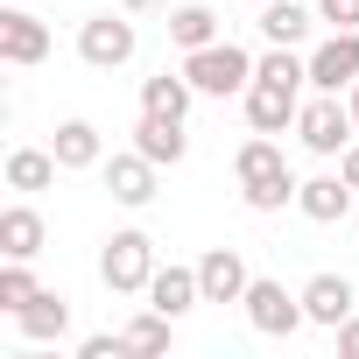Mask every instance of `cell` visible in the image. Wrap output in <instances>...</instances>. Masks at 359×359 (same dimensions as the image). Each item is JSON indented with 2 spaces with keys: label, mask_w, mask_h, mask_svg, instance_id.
Instances as JSON below:
<instances>
[{
  "label": "cell",
  "mask_w": 359,
  "mask_h": 359,
  "mask_svg": "<svg viewBox=\"0 0 359 359\" xmlns=\"http://www.w3.org/2000/svg\"><path fill=\"white\" fill-rule=\"evenodd\" d=\"M233 176H240V191H247V205H254V212H275V205H289V198H296V176H289V162H282V148H275L268 134L240 141Z\"/></svg>",
  "instance_id": "6da1fadb"
},
{
  "label": "cell",
  "mask_w": 359,
  "mask_h": 359,
  "mask_svg": "<svg viewBox=\"0 0 359 359\" xmlns=\"http://www.w3.org/2000/svg\"><path fill=\"white\" fill-rule=\"evenodd\" d=\"M184 78H191L198 92L226 99V92L254 85V64H247V50H240V43H205V50H191V57H184Z\"/></svg>",
  "instance_id": "7a4b0ae2"
},
{
  "label": "cell",
  "mask_w": 359,
  "mask_h": 359,
  "mask_svg": "<svg viewBox=\"0 0 359 359\" xmlns=\"http://www.w3.org/2000/svg\"><path fill=\"white\" fill-rule=\"evenodd\" d=\"M352 127H359V120H352V106H338V92H324V99H310V106L296 113V134H303L317 155H338V148L352 141Z\"/></svg>",
  "instance_id": "3957f363"
},
{
  "label": "cell",
  "mask_w": 359,
  "mask_h": 359,
  "mask_svg": "<svg viewBox=\"0 0 359 359\" xmlns=\"http://www.w3.org/2000/svg\"><path fill=\"white\" fill-rule=\"evenodd\" d=\"M99 268H106L113 289H148V275H155V247H148V233H113L106 254H99Z\"/></svg>",
  "instance_id": "277c9868"
},
{
  "label": "cell",
  "mask_w": 359,
  "mask_h": 359,
  "mask_svg": "<svg viewBox=\"0 0 359 359\" xmlns=\"http://www.w3.org/2000/svg\"><path fill=\"white\" fill-rule=\"evenodd\" d=\"M240 303H247V317H254L261 331H282V338H289V331L303 324V296H289L282 282H247Z\"/></svg>",
  "instance_id": "5b68a950"
},
{
  "label": "cell",
  "mask_w": 359,
  "mask_h": 359,
  "mask_svg": "<svg viewBox=\"0 0 359 359\" xmlns=\"http://www.w3.org/2000/svg\"><path fill=\"white\" fill-rule=\"evenodd\" d=\"M296 113H303V106H296V85H275V78H254V85H247V120H254V134H282Z\"/></svg>",
  "instance_id": "8992f818"
},
{
  "label": "cell",
  "mask_w": 359,
  "mask_h": 359,
  "mask_svg": "<svg viewBox=\"0 0 359 359\" xmlns=\"http://www.w3.org/2000/svg\"><path fill=\"white\" fill-rule=\"evenodd\" d=\"M310 85H324V92L359 85V29H338V36L310 57Z\"/></svg>",
  "instance_id": "52a82bcc"
},
{
  "label": "cell",
  "mask_w": 359,
  "mask_h": 359,
  "mask_svg": "<svg viewBox=\"0 0 359 359\" xmlns=\"http://www.w3.org/2000/svg\"><path fill=\"white\" fill-rule=\"evenodd\" d=\"M198 282H205V303H240L254 275H247V261H240L233 247H212V254L198 261Z\"/></svg>",
  "instance_id": "ba28073f"
},
{
  "label": "cell",
  "mask_w": 359,
  "mask_h": 359,
  "mask_svg": "<svg viewBox=\"0 0 359 359\" xmlns=\"http://www.w3.org/2000/svg\"><path fill=\"white\" fill-rule=\"evenodd\" d=\"M78 50H85V64H127L134 57V29L120 15H92L85 36H78Z\"/></svg>",
  "instance_id": "9c48e42d"
},
{
  "label": "cell",
  "mask_w": 359,
  "mask_h": 359,
  "mask_svg": "<svg viewBox=\"0 0 359 359\" xmlns=\"http://www.w3.org/2000/svg\"><path fill=\"white\" fill-rule=\"evenodd\" d=\"M106 191H113L120 205H148V198H155V162H148L141 148H134V155H113V162H106Z\"/></svg>",
  "instance_id": "30bf717a"
},
{
  "label": "cell",
  "mask_w": 359,
  "mask_h": 359,
  "mask_svg": "<svg viewBox=\"0 0 359 359\" xmlns=\"http://www.w3.org/2000/svg\"><path fill=\"white\" fill-rule=\"evenodd\" d=\"M43 50H50V29L36 15H22V8L0 15V57H8V64H36Z\"/></svg>",
  "instance_id": "8fae6325"
},
{
  "label": "cell",
  "mask_w": 359,
  "mask_h": 359,
  "mask_svg": "<svg viewBox=\"0 0 359 359\" xmlns=\"http://www.w3.org/2000/svg\"><path fill=\"white\" fill-rule=\"evenodd\" d=\"M303 317L345 324V317H352V282H345V275H310V282H303Z\"/></svg>",
  "instance_id": "7c38bea8"
},
{
  "label": "cell",
  "mask_w": 359,
  "mask_h": 359,
  "mask_svg": "<svg viewBox=\"0 0 359 359\" xmlns=\"http://www.w3.org/2000/svg\"><path fill=\"white\" fill-rule=\"evenodd\" d=\"M198 296H205L198 268H155V275H148V303H155V310H169V317H184Z\"/></svg>",
  "instance_id": "4fadbf2b"
},
{
  "label": "cell",
  "mask_w": 359,
  "mask_h": 359,
  "mask_svg": "<svg viewBox=\"0 0 359 359\" xmlns=\"http://www.w3.org/2000/svg\"><path fill=\"white\" fill-rule=\"evenodd\" d=\"M0 254H8V261L43 254V219H36L29 205H8V212H0Z\"/></svg>",
  "instance_id": "5bb4252c"
},
{
  "label": "cell",
  "mask_w": 359,
  "mask_h": 359,
  "mask_svg": "<svg viewBox=\"0 0 359 359\" xmlns=\"http://www.w3.org/2000/svg\"><path fill=\"white\" fill-rule=\"evenodd\" d=\"M134 148H141L148 162H176V155H184V120H169V113H141Z\"/></svg>",
  "instance_id": "9a60e30c"
},
{
  "label": "cell",
  "mask_w": 359,
  "mask_h": 359,
  "mask_svg": "<svg viewBox=\"0 0 359 359\" xmlns=\"http://www.w3.org/2000/svg\"><path fill=\"white\" fill-rule=\"evenodd\" d=\"M191 92H198L191 78H169V71H162V78L141 85V113H169V120H184V113H191Z\"/></svg>",
  "instance_id": "2e32d148"
},
{
  "label": "cell",
  "mask_w": 359,
  "mask_h": 359,
  "mask_svg": "<svg viewBox=\"0 0 359 359\" xmlns=\"http://www.w3.org/2000/svg\"><path fill=\"white\" fill-rule=\"evenodd\" d=\"M57 169H64L57 148H15V155H8V184H15V191H43Z\"/></svg>",
  "instance_id": "e0dca14e"
},
{
  "label": "cell",
  "mask_w": 359,
  "mask_h": 359,
  "mask_svg": "<svg viewBox=\"0 0 359 359\" xmlns=\"http://www.w3.org/2000/svg\"><path fill=\"white\" fill-rule=\"evenodd\" d=\"M345 176H310V184H296V205L310 212V219H345Z\"/></svg>",
  "instance_id": "ac0fdd59"
},
{
  "label": "cell",
  "mask_w": 359,
  "mask_h": 359,
  "mask_svg": "<svg viewBox=\"0 0 359 359\" xmlns=\"http://www.w3.org/2000/svg\"><path fill=\"white\" fill-rule=\"evenodd\" d=\"M50 148H57V162H64V169H92V162H99V127H85V120H64Z\"/></svg>",
  "instance_id": "d6986e66"
},
{
  "label": "cell",
  "mask_w": 359,
  "mask_h": 359,
  "mask_svg": "<svg viewBox=\"0 0 359 359\" xmlns=\"http://www.w3.org/2000/svg\"><path fill=\"white\" fill-rule=\"evenodd\" d=\"M169 36L184 43V50H205V43H219V15H212V8H176Z\"/></svg>",
  "instance_id": "ffe728a7"
},
{
  "label": "cell",
  "mask_w": 359,
  "mask_h": 359,
  "mask_svg": "<svg viewBox=\"0 0 359 359\" xmlns=\"http://www.w3.org/2000/svg\"><path fill=\"white\" fill-rule=\"evenodd\" d=\"M261 29H268V43H296L310 29V15L296 8V0H261Z\"/></svg>",
  "instance_id": "44dd1931"
},
{
  "label": "cell",
  "mask_w": 359,
  "mask_h": 359,
  "mask_svg": "<svg viewBox=\"0 0 359 359\" xmlns=\"http://www.w3.org/2000/svg\"><path fill=\"white\" fill-rule=\"evenodd\" d=\"M120 338H127V352H169V310L148 303V317H134Z\"/></svg>",
  "instance_id": "7402d4cb"
},
{
  "label": "cell",
  "mask_w": 359,
  "mask_h": 359,
  "mask_svg": "<svg viewBox=\"0 0 359 359\" xmlns=\"http://www.w3.org/2000/svg\"><path fill=\"white\" fill-rule=\"evenodd\" d=\"M22 324H29L36 338H50V331H64V324H71V310H64V296H43V289H36V296L22 303Z\"/></svg>",
  "instance_id": "603a6c76"
},
{
  "label": "cell",
  "mask_w": 359,
  "mask_h": 359,
  "mask_svg": "<svg viewBox=\"0 0 359 359\" xmlns=\"http://www.w3.org/2000/svg\"><path fill=\"white\" fill-rule=\"evenodd\" d=\"M36 296V275L22 268V261H8V268H0V303H8V310H22Z\"/></svg>",
  "instance_id": "cb8c5ba5"
},
{
  "label": "cell",
  "mask_w": 359,
  "mask_h": 359,
  "mask_svg": "<svg viewBox=\"0 0 359 359\" xmlns=\"http://www.w3.org/2000/svg\"><path fill=\"white\" fill-rule=\"evenodd\" d=\"M78 359H127V338H120V331H99V338L78 345Z\"/></svg>",
  "instance_id": "d4e9b609"
},
{
  "label": "cell",
  "mask_w": 359,
  "mask_h": 359,
  "mask_svg": "<svg viewBox=\"0 0 359 359\" xmlns=\"http://www.w3.org/2000/svg\"><path fill=\"white\" fill-rule=\"evenodd\" d=\"M331 29H359V0H317Z\"/></svg>",
  "instance_id": "484cf974"
},
{
  "label": "cell",
  "mask_w": 359,
  "mask_h": 359,
  "mask_svg": "<svg viewBox=\"0 0 359 359\" xmlns=\"http://www.w3.org/2000/svg\"><path fill=\"white\" fill-rule=\"evenodd\" d=\"M338 176H345V184L359 191V148H338Z\"/></svg>",
  "instance_id": "4316f807"
},
{
  "label": "cell",
  "mask_w": 359,
  "mask_h": 359,
  "mask_svg": "<svg viewBox=\"0 0 359 359\" xmlns=\"http://www.w3.org/2000/svg\"><path fill=\"white\" fill-rule=\"evenodd\" d=\"M338 352H345V359H359V317H352V324L338 331Z\"/></svg>",
  "instance_id": "83f0119b"
},
{
  "label": "cell",
  "mask_w": 359,
  "mask_h": 359,
  "mask_svg": "<svg viewBox=\"0 0 359 359\" xmlns=\"http://www.w3.org/2000/svg\"><path fill=\"white\" fill-rule=\"evenodd\" d=\"M352 120H359V85H352Z\"/></svg>",
  "instance_id": "f1b7e54d"
},
{
  "label": "cell",
  "mask_w": 359,
  "mask_h": 359,
  "mask_svg": "<svg viewBox=\"0 0 359 359\" xmlns=\"http://www.w3.org/2000/svg\"><path fill=\"white\" fill-rule=\"evenodd\" d=\"M127 8H155V0H127Z\"/></svg>",
  "instance_id": "f546056e"
}]
</instances>
